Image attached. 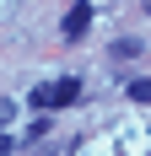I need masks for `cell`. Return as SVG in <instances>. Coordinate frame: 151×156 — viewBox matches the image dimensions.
<instances>
[{
	"label": "cell",
	"instance_id": "obj_3",
	"mask_svg": "<svg viewBox=\"0 0 151 156\" xmlns=\"http://www.w3.org/2000/svg\"><path fill=\"white\" fill-rule=\"evenodd\" d=\"M130 102H151V76H140V81H130Z\"/></svg>",
	"mask_w": 151,
	"mask_h": 156
},
{
	"label": "cell",
	"instance_id": "obj_1",
	"mask_svg": "<svg viewBox=\"0 0 151 156\" xmlns=\"http://www.w3.org/2000/svg\"><path fill=\"white\" fill-rule=\"evenodd\" d=\"M76 97H81V81H76V76H60V81H54V86H38V92H32V108H70V102H76Z\"/></svg>",
	"mask_w": 151,
	"mask_h": 156
},
{
	"label": "cell",
	"instance_id": "obj_2",
	"mask_svg": "<svg viewBox=\"0 0 151 156\" xmlns=\"http://www.w3.org/2000/svg\"><path fill=\"white\" fill-rule=\"evenodd\" d=\"M87 27H92V0H81L65 11V38H87Z\"/></svg>",
	"mask_w": 151,
	"mask_h": 156
},
{
	"label": "cell",
	"instance_id": "obj_5",
	"mask_svg": "<svg viewBox=\"0 0 151 156\" xmlns=\"http://www.w3.org/2000/svg\"><path fill=\"white\" fill-rule=\"evenodd\" d=\"M6 151H11V135H0V156H6Z\"/></svg>",
	"mask_w": 151,
	"mask_h": 156
},
{
	"label": "cell",
	"instance_id": "obj_6",
	"mask_svg": "<svg viewBox=\"0 0 151 156\" xmlns=\"http://www.w3.org/2000/svg\"><path fill=\"white\" fill-rule=\"evenodd\" d=\"M140 5H146V11H151V0H140Z\"/></svg>",
	"mask_w": 151,
	"mask_h": 156
},
{
	"label": "cell",
	"instance_id": "obj_4",
	"mask_svg": "<svg viewBox=\"0 0 151 156\" xmlns=\"http://www.w3.org/2000/svg\"><path fill=\"white\" fill-rule=\"evenodd\" d=\"M11 113H16V108H11V97H0V124H11Z\"/></svg>",
	"mask_w": 151,
	"mask_h": 156
}]
</instances>
